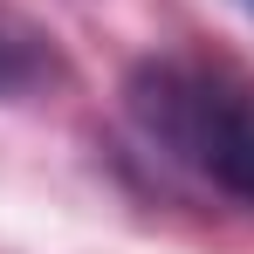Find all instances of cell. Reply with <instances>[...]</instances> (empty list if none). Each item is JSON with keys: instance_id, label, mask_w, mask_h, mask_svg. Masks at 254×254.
I'll return each instance as SVG.
<instances>
[{"instance_id": "cell-1", "label": "cell", "mask_w": 254, "mask_h": 254, "mask_svg": "<svg viewBox=\"0 0 254 254\" xmlns=\"http://www.w3.org/2000/svg\"><path fill=\"white\" fill-rule=\"evenodd\" d=\"M124 103L137 130L165 151L172 165L199 172L206 186L234 192L254 213V89H241L234 76H220L206 62H144L130 69Z\"/></svg>"}, {"instance_id": "cell-2", "label": "cell", "mask_w": 254, "mask_h": 254, "mask_svg": "<svg viewBox=\"0 0 254 254\" xmlns=\"http://www.w3.org/2000/svg\"><path fill=\"white\" fill-rule=\"evenodd\" d=\"M55 76H62L55 48H48L21 14L0 7V96H35V89L55 83Z\"/></svg>"}, {"instance_id": "cell-3", "label": "cell", "mask_w": 254, "mask_h": 254, "mask_svg": "<svg viewBox=\"0 0 254 254\" xmlns=\"http://www.w3.org/2000/svg\"><path fill=\"white\" fill-rule=\"evenodd\" d=\"M234 7H241V14H254V0H234Z\"/></svg>"}]
</instances>
